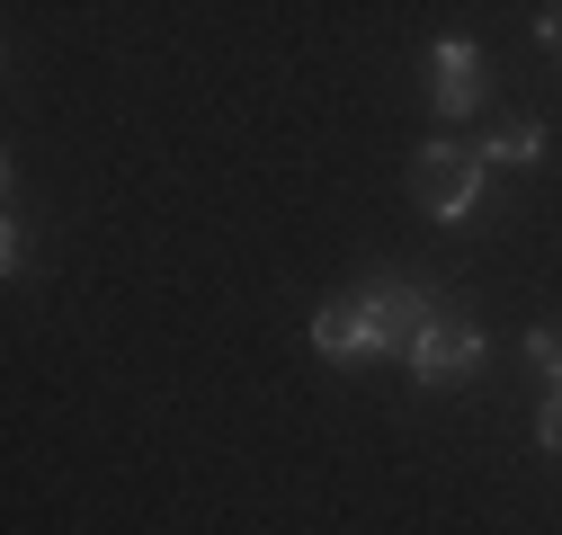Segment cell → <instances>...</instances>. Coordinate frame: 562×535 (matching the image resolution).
<instances>
[{
  "label": "cell",
  "instance_id": "5",
  "mask_svg": "<svg viewBox=\"0 0 562 535\" xmlns=\"http://www.w3.org/2000/svg\"><path fill=\"white\" fill-rule=\"evenodd\" d=\"M313 349H322V357H358V349H375L367 295H330V304L313 312Z\"/></svg>",
  "mask_w": 562,
  "mask_h": 535
},
{
  "label": "cell",
  "instance_id": "3",
  "mask_svg": "<svg viewBox=\"0 0 562 535\" xmlns=\"http://www.w3.org/2000/svg\"><path fill=\"white\" fill-rule=\"evenodd\" d=\"M429 99H438V116H482V99H491V54L464 45V36L429 45Z\"/></svg>",
  "mask_w": 562,
  "mask_h": 535
},
{
  "label": "cell",
  "instance_id": "8",
  "mask_svg": "<svg viewBox=\"0 0 562 535\" xmlns=\"http://www.w3.org/2000/svg\"><path fill=\"white\" fill-rule=\"evenodd\" d=\"M536 36H544V45L562 54V10H544V19H536Z\"/></svg>",
  "mask_w": 562,
  "mask_h": 535
},
{
  "label": "cell",
  "instance_id": "4",
  "mask_svg": "<svg viewBox=\"0 0 562 535\" xmlns=\"http://www.w3.org/2000/svg\"><path fill=\"white\" fill-rule=\"evenodd\" d=\"M473 366H482V330H473V321H456V312H438V330L419 340L411 375H419V384H464Z\"/></svg>",
  "mask_w": 562,
  "mask_h": 535
},
{
  "label": "cell",
  "instance_id": "2",
  "mask_svg": "<svg viewBox=\"0 0 562 535\" xmlns=\"http://www.w3.org/2000/svg\"><path fill=\"white\" fill-rule=\"evenodd\" d=\"M367 321H375V349L384 357H419V340L438 330V295L384 277V286H367Z\"/></svg>",
  "mask_w": 562,
  "mask_h": 535
},
{
  "label": "cell",
  "instance_id": "6",
  "mask_svg": "<svg viewBox=\"0 0 562 535\" xmlns=\"http://www.w3.org/2000/svg\"><path fill=\"white\" fill-rule=\"evenodd\" d=\"M482 161H501V170H527V161H544V125H536V116H509V125L482 144Z\"/></svg>",
  "mask_w": 562,
  "mask_h": 535
},
{
  "label": "cell",
  "instance_id": "7",
  "mask_svg": "<svg viewBox=\"0 0 562 535\" xmlns=\"http://www.w3.org/2000/svg\"><path fill=\"white\" fill-rule=\"evenodd\" d=\"M536 429H544V446H553V455H562V384H553V392H544V420H536Z\"/></svg>",
  "mask_w": 562,
  "mask_h": 535
},
{
  "label": "cell",
  "instance_id": "1",
  "mask_svg": "<svg viewBox=\"0 0 562 535\" xmlns=\"http://www.w3.org/2000/svg\"><path fill=\"white\" fill-rule=\"evenodd\" d=\"M482 152H464V144H419L411 152V206L419 215H438V224H456V215H473L482 206Z\"/></svg>",
  "mask_w": 562,
  "mask_h": 535
}]
</instances>
